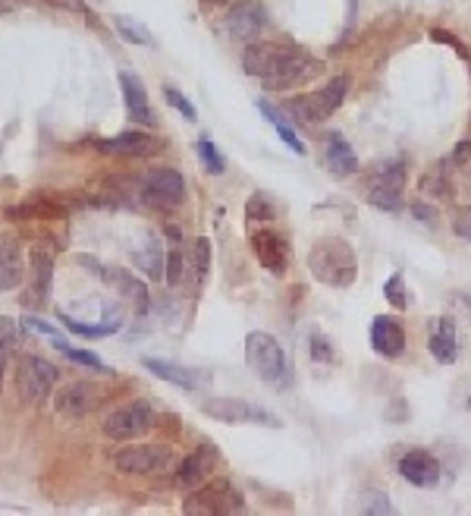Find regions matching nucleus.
I'll return each mask as SVG.
<instances>
[{
	"mask_svg": "<svg viewBox=\"0 0 471 516\" xmlns=\"http://www.w3.org/2000/svg\"><path fill=\"white\" fill-rule=\"evenodd\" d=\"M309 271L314 280H320V284L346 290L355 284V278H359V256H355V249L349 246V239L324 237L311 246Z\"/></svg>",
	"mask_w": 471,
	"mask_h": 516,
	"instance_id": "1",
	"label": "nucleus"
},
{
	"mask_svg": "<svg viewBox=\"0 0 471 516\" xmlns=\"http://www.w3.org/2000/svg\"><path fill=\"white\" fill-rule=\"evenodd\" d=\"M246 359L261 381L270 384H283L287 381V353L277 343V337L264 334V331H252L246 337Z\"/></svg>",
	"mask_w": 471,
	"mask_h": 516,
	"instance_id": "2",
	"label": "nucleus"
},
{
	"mask_svg": "<svg viewBox=\"0 0 471 516\" xmlns=\"http://www.w3.org/2000/svg\"><path fill=\"white\" fill-rule=\"evenodd\" d=\"M185 513H239L246 511V498H242L226 479H214L208 485H198L195 491L185 498Z\"/></svg>",
	"mask_w": 471,
	"mask_h": 516,
	"instance_id": "3",
	"label": "nucleus"
},
{
	"mask_svg": "<svg viewBox=\"0 0 471 516\" xmlns=\"http://www.w3.org/2000/svg\"><path fill=\"white\" fill-rule=\"evenodd\" d=\"M57 378H60V372L45 356H23L16 365V387L28 403H45L51 397Z\"/></svg>",
	"mask_w": 471,
	"mask_h": 516,
	"instance_id": "4",
	"label": "nucleus"
},
{
	"mask_svg": "<svg viewBox=\"0 0 471 516\" xmlns=\"http://www.w3.org/2000/svg\"><path fill=\"white\" fill-rule=\"evenodd\" d=\"M141 199L157 211L180 208V205L185 202L183 174L173 171V167H157V171H148L145 180H141Z\"/></svg>",
	"mask_w": 471,
	"mask_h": 516,
	"instance_id": "5",
	"label": "nucleus"
},
{
	"mask_svg": "<svg viewBox=\"0 0 471 516\" xmlns=\"http://www.w3.org/2000/svg\"><path fill=\"white\" fill-rule=\"evenodd\" d=\"M113 466L126 476H157L173 466V450L163 444H135V448H123L113 457Z\"/></svg>",
	"mask_w": 471,
	"mask_h": 516,
	"instance_id": "6",
	"label": "nucleus"
},
{
	"mask_svg": "<svg viewBox=\"0 0 471 516\" xmlns=\"http://www.w3.org/2000/svg\"><path fill=\"white\" fill-rule=\"evenodd\" d=\"M204 416L217 422H226V426H274L280 428L283 422L277 419L274 413L267 409L255 406V403H246V400H233V397H214V400H204Z\"/></svg>",
	"mask_w": 471,
	"mask_h": 516,
	"instance_id": "7",
	"label": "nucleus"
},
{
	"mask_svg": "<svg viewBox=\"0 0 471 516\" xmlns=\"http://www.w3.org/2000/svg\"><path fill=\"white\" fill-rule=\"evenodd\" d=\"M298 47L283 45V41H252L242 54V69L248 76H258V79H267V76L280 73L287 63L296 58Z\"/></svg>",
	"mask_w": 471,
	"mask_h": 516,
	"instance_id": "8",
	"label": "nucleus"
},
{
	"mask_svg": "<svg viewBox=\"0 0 471 516\" xmlns=\"http://www.w3.org/2000/svg\"><path fill=\"white\" fill-rule=\"evenodd\" d=\"M152 426H154V409L148 406L145 400H135V403H126V406L113 409L101 428L110 441H132V437L145 435Z\"/></svg>",
	"mask_w": 471,
	"mask_h": 516,
	"instance_id": "9",
	"label": "nucleus"
},
{
	"mask_svg": "<svg viewBox=\"0 0 471 516\" xmlns=\"http://www.w3.org/2000/svg\"><path fill=\"white\" fill-rule=\"evenodd\" d=\"M405 171L403 167H381L368 183V202L381 211H396L403 205Z\"/></svg>",
	"mask_w": 471,
	"mask_h": 516,
	"instance_id": "10",
	"label": "nucleus"
},
{
	"mask_svg": "<svg viewBox=\"0 0 471 516\" xmlns=\"http://www.w3.org/2000/svg\"><path fill=\"white\" fill-rule=\"evenodd\" d=\"M252 252L255 258L261 261L264 271L270 274H287V265H289V249H287V239L274 230H258L252 233Z\"/></svg>",
	"mask_w": 471,
	"mask_h": 516,
	"instance_id": "11",
	"label": "nucleus"
},
{
	"mask_svg": "<svg viewBox=\"0 0 471 516\" xmlns=\"http://www.w3.org/2000/svg\"><path fill=\"white\" fill-rule=\"evenodd\" d=\"M399 476L415 488H434L444 476L437 457L427 454V450H409L403 459H399Z\"/></svg>",
	"mask_w": 471,
	"mask_h": 516,
	"instance_id": "12",
	"label": "nucleus"
},
{
	"mask_svg": "<svg viewBox=\"0 0 471 516\" xmlns=\"http://www.w3.org/2000/svg\"><path fill=\"white\" fill-rule=\"evenodd\" d=\"M264 6L258 0H242V4H236L230 13H226V29L236 41H255L258 38V32L264 29Z\"/></svg>",
	"mask_w": 471,
	"mask_h": 516,
	"instance_id": "13",
	"label": "nucleus"
},
{
	"mask_svg": "<svg viewBox=\"0 0 471 516\" xmlns=\"http://www.w3.org/2000/svg\"><path fill=\"white\" fill-rule=\"evenodd\" d=\"M28 271H32V287L26 293L28 309H45L47 296H51V280H54V258L45 249H35L28 256Z\"/></svg>",
	"mask_w": 471,
	"mask_h": 516,
	"instance_id": "14",
	"label": "nucleus"
},
{
	"mask_svg": "<svg viewBox=\"0 0 471 516\" xmlns=\"http://www.w3.org/2000/svg\"><path fill=\"white\" fill-rule=\"evenodd\" d=\"M318 73H320V63L298 51L280 73L267 76V79H261V82H264V89H270V91H287V89H296V86H302V82L314 79Z\"/></svg>",
	"mask_w": 471,
	"mask_h": 516,
	"instance_id": "15",
	"label": "nucleus"
},
{
	"mask_svg": "<svg viewBox=\"0 0 471 516\" xmlns=\"http://www.w3.org/2000/svg\"><path fill=\"white\" fill-rule=\"evenodd\" d=\"M26 278L23 243L10 233H0V290H16Z\"/></svg>",
	"mask_w": 471,
	"mask_h": 516,
	"instance_id": "16",
	"label": "nucleus"
},
{
	"mask_svg": "<svg viewBox=\"0 0 471 516\" xmlns=\"http://www.w3.org/2000/svg\"><path fill=\"white\" fill-rule=\"evenodd\" d=\"M217 450L211 448V444H202V448H195V454H189L180 463V469H176V485L180 488H198L204 485V479L211 476L214 469H217Z\"/></svg>",
	"mask_w": 471,
	"mask_h": 516,
	"instance_id": "17",
	"label": "nucleus"
},
{
	"mask_svg": "<svg viewBox=\"0 0 471 516\" xmlns=\"http://www.w3.org/2000/svg\"><path fill=\"white\" fill-rule=\"evenodd\" d=\"M371 346H374L377 356L399 359L405 353V331L399 328L392 318L377 315L374 321H371Z\"/></svg>",
	"mask_w": 471,
	"mask_h": 516,
	"instance_id": "18",
	"label": "nucleus"
},
{
	"mask_svg": "<svg viewBox=\"0 0 471 516\" xmlns=\"http://www.w3.org/2000/svg\"><path fill=\"white\" fill-rule=\"evenodd\" d=\"M98 152L113 154V158H145V154L157 152V142L145 132H120L110 139H98Z\"/></svg>",
	"mask_w": 471,
	"mask_h": 516,
	"instance_id": "19",
	"label": "nucleus"
},
{
	"mask_svg": "<svg viewBox=\"0 0 471 516\" xmlns=\"http://www.w3.org/2000/svg\"><path fill=\"white\" fill-rule=\"evenodd\" d=\"M98 403H101V394H98L95 384H89V381H73V384H67L54 397V406L60 409L63 416H85L91 413Z\"/></svg>",
	"mask_w": 471,
	"mask_h": 516,
	"instance_id": "20",
	"label": "nucleus"
},
{
	"mask_svg": "<svg viewBox=\"0 0 471 516\" xmlns=\"http://www.w3.org/2000/svg\"><path fill=\"white\" fill-rule=\"evenodd\" d=\"M427 350L440 365H453L459 356V337H455L453 318H434L431 334H427Z\"/></svg>",
	"mask_w": 471,
	"mask_h": 516,
	"instance_id": "21",
	"label": "nucleus"
},
{
	"mask_svg": "<svg viewBox=\"0 0 471 516\" xmlns=\"http://www.w3.org/2000/svg\"><path fill=\"white\" fill-rule=\"evenodd\" d=\"M120 91H123L126 114H130V120H135V123L152 126V123H154V111H152V104H148L145 82L135 79L132 73H120Z\"/></svg>",
	"mask_w": 471,
	"mask_h": 516,
	"instance_id": "22",
	"label": "nucleus"
},
{
	"mask_svg": "<svg viewBox=\"0 0 471 516\" xmlns=\"http://www.w3.org/2000/svg\"><path fill=\"white\" fill-rule=\"evenodd\" d=\"M141 365H145V369L152 372L154 378L170 381V384L185 387V391H195V387H198L195 372H192V369H185V365L167 363V359H154V356H145V359H141Z\"/></svg>",
	"mask_w": 471,
	"mask_h": 516,
	"instance_id": "23",
	"label": "nucleus"
},
{
	"mask_svg": "<svg viewBox=\"0 0 471 516\" xmlns=\"http://www.w3.org/2000/svg\"><path fill=\"white\" fill-rule=\"evenodd\" d=\"M324 158H327V167H330L333 174H355L359 171V158H355L352 145L346 142V139L340 136V132H330V139H327V148H324Z\"/></svg>",
	"mask_w": 471,
	"mask_h": 516,
	"instance_id": "24",
	"label": "nucleus"
},
{
	"mask_svg": "<svg viewBox=\"0 0 471 516\" xmlns=\"http://www.w3.org/2000/svg\"><path fill=\"white\" fill-rule=\"evenodd\" d=\"M101 278L110 287H117L120 296H130L132 306H135V312H139V315L148 312V290H145V284H141L139 278H132L130 271H104Z\"/></svg>",
	"mask_w": 471,
	"mask_h": 516,
	"instance_id": "25",
	"label": "nucleus"
},
{
	"mask_svg": "<svg viewBox=\"0 0 471 516\" xmlns=\"http://www.w3.org/2000/svg\"><path fill=\"white\" fill-rule=\"evenodd\" d=\"M57 321H63V328L69 331V334H78V337H89V341H98V337H110V334H117L120 331V321H117V315H107V321L104 324H82V321H76V318H69V315H63V312H57Z\"/></svg>",
	"mask_w": 471,
	"mask_h": 516,
	"instance_id": "26",
	"label": "nucleus"
},
{
	"mask_svg": "<svg viewBox=\"0 0 471 516\" xmlns=\"http://www.w3.org/2000/svg\"><path fill=\"white\" fill-rule=\"evenodd\" d=\"M287 111L296 120H302V123H318V120H324L327 114L320 111V101L318 95H298V98H289L287 101Z\"/></svg>",
	"mask_w": 471,
	"mask_h": 516,
	"instance_id": "27",
	"label": "nucleus"
},
{
	"mask_svg": "<svg viewBox=\"0 0 471 516\" xmlns=\"http://www.w3.org/2000/svg\"><path fill=\"white\" fill-rule=\"evenodd\" d=\"M132 261L139 271H145L148 280L163 278V256H161V249H157V243H148L141 252H132Z\"/></svg>",
	"mask_w": 471,
	"mask_h": 516,
	"instance_id": "28",
	"label": "nucleus"
},
{
	"mask_svg": "<svg viewBox=\"0 0 471 516\" xmlns=\"http://www.w3.org/2000/svg\"><path fill=\"white\" fill-rule=\"evenodd\" d=\"M346 89H349V82L342 79V76H337V79H330L327 82L324 89L318 91V101H320V111H324L327 117L333 114V111L340 108L342 104V98H346Z\"/></svg>",
	"mask_w": 471,
	"mask_h": 516,
	"instance_id": "29",
	"label": "nucleus"
},
{
	"mask_svg": "<svg viewBox=\"0 0 471 516\" xmlns=\"http://www.w3.org/2000/svg\"><path fill=\"white\" fill-rule=\"evenodd\" d=\"M113 23H117L120 35H123V38H130L132 45H148V47H154V35L148 32L141 23H135L132 16H117Z\"/></svg>",
	"mask_w": 471,
	"mask_h": 516,
	"instance_id": "30",
	"label": "nucleus"
},
{
	"mask_svg": "<svg viewBox=\"0 0 471 516\" xmlns=\"http://www.w3.org/2000/svg\"><path fill=\"white\" fill-rule=\"evenodd\" d=\"M57 350H60L67 359L78 363V365H89V369H95V372H110V365H107L101 356L89 353V350H78V346H69V343H63V341H57Z\"/></svg>",
	"mask_w": 471,
	"mask_h": 516,
	"instance_id": "31",
	"label": "nucleus"
},
{
	"mask_svg": "<svg viewBox=\"0 0 471 516\" xmlns=\"http://www.w3.org/2000/svg\"><path fill=\"white\" fill-rule=\"evenodd\" d=\"M195 152H198V158H202V164H204V171H208V174L217 176V174L226 171L224 154H220L217 148H214L211 139H198V142H195Z\"/></svg>",
	"mask_w": 471,
	"mask_h": 516,
	"instance_id": "32",
	"label": "nucleus"
},
{
	"mask_svg": "<svg viewBox=\"0 0 471 516\" xmlns=\"http://www.w3.org/2000/svg\"><path fill=\"white\" fill-rule=\"evenodd\" d=\"M383 296H387V302L396 309V312L409 309V293H405V278H403V274H392L387 284H383Z\"/></svg>",
	"mask_w": 471,
	"mask_h": 516,
	"instance_id": "33",
	"label": "nucleus"
},
{
	"mask_svg": "<svg viewBox=\"0 0 471 516\" xmlns=\"http://www.w3.org/2000/svg\"><path fill=\"white\" fill-rule=\"evenodd\" d=\"M246 217H248V221H255V224L270 221V217H274V202H270V195L255 193L252 199L246 202Z\"/></svg>",
	"mask_w": 471,
	"mask_h": 516,
	"instance_id": "34",
	"label": "nucleus"
},
{
	"mask_svg": "<svg viewBox=\"0 0 471 516\" xmlns=\"http://www.w3.org/2000/svg\"><path fill=\"white\" fill-rule=\"evenodd\" d=\"M192 258H195L198 280H204V278H208V271H211V239L208 237L195 239V246H192Z\"/></svg>",
	"mask_w": 471,
	"mask_h": 516,
	"instance_id": "35",
	"label": "nucleus"
},
{
	"mask_svg": "<svg viewBox=\"0 0 471 516\" xmlns=\"http://www.w3.org/2000/svg\"><path fill=\"white\" fill-rule=\"evenodd\" d=\"M23 341V324L10 315H0V353Z\"/></svg>",
	"mask_w": 471,
	"mask_h": 516,
	"instance_id": "36",
	"label": "nucleus"
},
{
	"mask_svg": "<svg viewBox=\"0 0 471 516\" xmlns=\"http://www.w3.org/2000/svg\"><path fill=\"white\" fill-rule=\"evenodd\" d=\"M163 98H167L170 108L180 111V114H183L185 120H195V104H192L189 98H185L176 86H163Z\"/></svg>",
	"mask_w": 471,
	"mask_h": 516,
	"instance_id": "37",
	"label": "nucleus"
},
{
	"mask_svg": "<svg viewBox=\"0 0 471 516\" xmlns=\"http://www.w3.org/2000/svg\"><path fill=\"white\" fill-rule=\"evenodd\" d=\"M163 278H167V284H180L183 278V252L180 249H170L167 252V261H163Z\"/></svg>",
	"mask_w": 471,
	"mask_h": 516,
	"instance_id": "38",
	"label": "nucleus"
},
{
	"mask_svg": "<svg viewBox=\"0 0 471 516\" xmlns=\"http://www.w3.org/2000/svg\"><path fill=\"white\" fill-rule=\"evenodd\" d=\"M311 356L318 359V363H333L330 341H327L324 334H318V331H314V334H311Z\"/></svg>",
	"mask_w": 471,
	"mask_h": 516,
	"instance_id": "39",
	"label": "nucleus"
},
{
	"mask_svg": "<svg viewBox=\"0 0 471 516\" xmlns=\"http://www.w3.org/2000/svg\"><path fill=\"white\" fill-rule=\"evenodd\" d=\"M453 230H455V237H462V239H468V243H471V208H462L459 215H455Z\"/></svg>",
	"mask_w": 471,
	"mask_h": 516,
	"instance_id": "40",
	"label": "nucleus"
},
{
	"mask_svg": "<svg viewBox=\"0 0 471 516\" xmlns=\"http://www.w3.org/2000/svg\"><path fill=\"white\" fill-rule=\"evenodd\" d=\"M365 511H368V513H392V504L387 500V494L374 491V494H368V504H365Z\"/></svg>",
	"mask_w": 471,
	"mask_h": 516,
	"instance_id": "41",
	"label": "nucleus"
},
{
	"mask_svg": "<svg viewBox=\"0 0 471 516\" xmlns=\"http://www.w3.org/2000/svg\"><path fill=\"white\" fill-rule=\"evenodd\" d=\"M277 132H280V139H283V142H287V145L292 148V152H296V154H305V145H302V139H298L296 132H292L287 123H277Z\"/></svg>",
	"mask_w": 471,
	"mask_h": 516,
	"instance_id": "42",
	"label": "nucleus"
},
{
	"mask_svg": "<svg viewBox=\"0 0 471 516\" xmlns=\"http://www.w3.org/2000/svg\"><path fill=\"white\" fill-rule=\"evenodd\" d=\"M412 215H415L418 221H424V224H434V221H437V211H434L427 202H415V205H412Z\"/></svg>",
	"mask_w": 471,
	"mask_h": 516,
	"instance_id": "43",
	"label": "nucleus"
},
{
	"mask_svg": "<svg viewBox=\"0 0 471 516\" xmlns=\"http://www.w3.org/2000/svg\"><path fill=\"white\" fill-rule=\"evenodd\" d=\"M23 321L28 324V328H35V331H38V334H47V337H51L54 343L60 341V337H57V331H54V324L41 321V318H23Z\"/></svg>",
	"mask_w": 471,
	"mask_h": 516,
	"instance_id": "44",
	"label": "nucleus"
},
{
	"mask_svg": "<svg viewBox=\"0 0 471 516\" xmlns=\"http://www.w3.org/2000/svg\"><path fill=\"white\" fill-rule=\"evenodd\" d=\"M208 4H220V0H208Z\"/></svg>",
	"mask_w": 471,
	"mask_h": 516,
	"instance_id": "45",
	"label": "nucleus"
},
{
	"mask_svg": "<svg viewBox=\"0 0 471 516\" xmlns=\"http://www.w3.org/2000/svg\"><path fill=\"white\" fill-rule=\"evenodd\" d=\"M468 409H471V397H468Z\"/></svg>",
	"mask_w": 471,
	"mask_h": 516,
	"instance_id": "46",
	"label": "nucleus"
},
{
	"mask_svg": "<svg viewBox=\"0 0 471 516\" xmlns=\"http://www.w3.org/2000/svg\"><path fill=\"white\" fill-rule=\"evenodd\" d=\"M468 306H471V302H468Z\"/></svg>",
	"mask_w": 471,
	"mask_h": 516,
	"instance_id": "47",
	"label": "nucleus"
}]
</instances>
